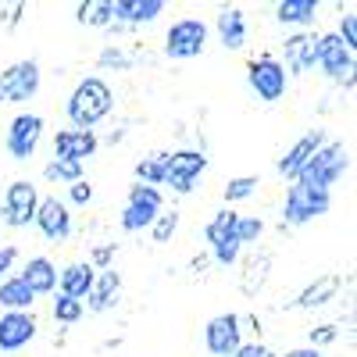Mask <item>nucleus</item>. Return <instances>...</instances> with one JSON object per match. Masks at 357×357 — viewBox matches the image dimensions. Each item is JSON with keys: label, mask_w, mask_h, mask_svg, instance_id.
<instances>
[{"label": "nucleus", "mask_w": 357, "mask_h": 357, "mask_svg": "<svg viewBox=\"0 0 357 357\" xmlns=\"http://www.w3.org/2000/svg\"><path fill=\"white\" fill-rule=\"evenodd\" d=\"M114 107V89L100 79V75H86L75 82V89L68 93V104H65V114L72 129H82V132H93L104 118L111 114Z\"/></svg>", "instance_id": "obj_1"}, {"label": "nucleus", "mask_w": 357, "mask_h": 357, "mask_svg": "<svg viewBox=\"0 0 357 357\" xmlns=\"http://www.w3.org/2000/svg\"><path fill=\"white\" fill-rule=\"evenodd\" d=\"M333 207V193L329 190H318V186H307V183H289L286 190V204H282V222L286 225H307L321 215H329Z\"/></svg>", "instance_id": "obj_2"}, {"label": "nucleus", "mask_w": 357, "mask_h": 357, "mask_svg": "<svg viewBox=\"0 0 357 357\" xmlns=\"http://www.w3.org/2000/svg\"><path fill=\"white\" fill-rule=\"evenodd\" d=\"M350 172V151L343 143H336V139H329L321 146V151L307 161V168L301 172V183H307V186H318V190H329L333 193V186L340 183V178Z\"/></svg>", "instance_id": "obj_3"}, {"label": "nucleus", "mask_w": 357, "mask_h": 357, "mask_svg": "<svg viewBox=\"0 0 357 357\" xmlns=\"http://www.w3.org/2000/svg\"><path fill=\"white\" fill-rule=\"evenodd\" d=\"M40 82H43V72H40V61L36 57H22V61L8 65L0 72V100L4 104H25L40 93Z\"/></svg>", "instance_id": "obj_4"}, {"label": "nucleus", "mask_w": 357, "mask_h": 357, "mask_svg": "<svg viewBox=\"0 0 357 357\" xmlns=\"http://www.w3.org/2000/svg\"><path fill=\"white\" fill-rule=\"evenodd\" d=\"M247 86L257 93V100H264V104H279V100L286 97L289 75H286V68H282L279 57L261 54V57H254V61L247 65Z\"/></svg>", "instance_id": "obj_5"}, {"label": "nucleus", "mask_w": 357, "mask_h": 357, "mask_svg": "<svg viewBox=\"0 0 357 357\" xmlns=\"http://www.w3.org/2000/svg\"><path fill=\"white\" fill-rule=\"evenodd\" d=\"M314 65L329 75L333 82L354 86L357 57H354V50L343 47V40H340L336 33H321V36H318V43H314Z\"/></svg>", "instance_id": "obj_6"}, {"label": "nucleus", "mask_w": 357, "mask_h": 357, "mask_svg": "<svg viewBox=\"0 0 357 357\" xmlns=\"http://www.w3.org/2000/svg\"><path fill=\"white\" fill-rule=\"evenodd\" d=\"M36 207H40V190L29 178H15L4 190V197H0V222L8 229H25V225H33Z\"/></svg>", "instance_id": "obj_7"}, {"label": "nucleus", "mask_w": 357, "mask_h": 357, "mask_svg": "<svg viewBox=\"0 0 357 357\" xmlns=\"http://www.w3.org/2000/svg\"><path fill=\"white\" fill-rule=\"evenodd\" d=\"M165 211V197L161 190L154 186H129V200L122 207V218H118V225H122L126 232H139V229H151L154 218Z\"/></svg>", "instance_id": "obj_8"}, {"label": "nucleus", "mask_w": 357, "mask_h": 357, "mask_svg": "<svg viewBox=\"0 0 357 357\" xmlns=\"http://www.w3.org/2000/svg\"><path fill=\"white\" fill-rule=\"evenodd\" d=\"M207 47V25L200 18H178L165 33V54L172 61H193Z\"/></svg>", "instance_id": "obj_9"}, {"label": "nucleus", "mask_w": 357, "mask_h": 357, "mask_svg": "<svg viewBox=\"0 0 357 357\" xmlns=\"http://www.w3.org/2000/svg\"><path fill=\"white\" fill-rule=\"evenodd\" d=\"M43 129H47L43 114H33V111L15 114V118H11V126H8V132H4L8 154H11L15 161H29V158L36 154L40 139H43Z\"/></svg>", "instance_id": "obj_10"}, {"label": "nucleus", "mask_w": 357, "mask_h": 357, "mask_svg": "<svg viewBox=\"0 0 357 357\" xmlns=\"http://www.w3.org/2000/svg\"><path fill=\"white\" fill-rule=\"evenodd\" d=\"M161 165H165L161 186H172L175 193H190L193 183L207 168V154L204 151H172V154H161Z\"/></svg>", "instance_id": "obj_11"}, {"label": "nucleus", "mask_w": 357, "mask_h": 357, "mask_svg": "<svg viewBox=\"0 0 357 357\" xmlns=\"http://www.w3.org/2000/svg\"><path fill=\"white\" fill-rule=\"evenodd\" d=\"M204 347H207L211 357H232L243 347V318L232 314V311L215 314L204 325Z\"/></svg>", "instance_id": "obj_12"}, {"label": "nucleus", "mask_w": 357, "mask_h": 357, "mask_svg": "<svg viewBox=\"0 0 357 357\" xmlns=\"http://www.w3.org/2000/svg\"><path fill=\"white\" fill-rule=\"evenodd\" d=\"M329 143V136H325V129H311V132H304L301 139H296L289 151L279 158V165H275V172L286 178V183H296L301 178V172L307 168V161L321 151V146Z\"/></svg>", "instance_id": "obj_13"}, {"label": "nucleus", "mask_w": 357, "mask_h": 357, "mask_svg": "<svg viewBox=\"0 0 357 357\" xmlns=\"http://www.w3.org/2000/svg\"><path fill=\"white\" fill-rule=\"evenodd\" d=\"M33 225L47 236L50 243L68 240V236H72V211H68V204L57 200V197H40V207H36Z\"/></svg>", "instance_id": "obj_14"}, {"label": "nucleus", "mask_w": 357, "mask_h": 357, "mask_svg": "<svg viewBox=\"0 0 357 357\" xmlns=\"http://www.w3.org/2000/svg\"><path fill=\"white\" fill-rule=\"evenodd\" d=\"M36 318L33 311H0V354L22 350L36 340Z\"/></svg>", "instance_id": "obj_15"}, {"label": "nucleus", "mask_w": 357, "mask_h": 357, "mask_svg": "<svg viewBox=\"0 0 357 357\" xmlns=\"http://www.w3.org/2000/svg\"><path fill=\"white\" fill-rule=\"evenodd\" d=\"M343 289V275L340 272H325L318 279H311L301 293L293 296V307L296 311H314V307H325L329 301H336V293Z\"/></svg>", "instance_id": "obj_16"}, {"label": "nucleus", "mask_w": 357, "mask_h": 357, "mask_svg": "<svg viewBox=\"0 0 357 357\" xmlns=\"http://www.w3.org/2000/svg\"><path fill=\"white\" fill-rule=\"evenodd\" d=\"M314 43H318V33H293L286 36L282 43V68L286 75H307L314 68Z\"/></svg>", "instance_id": "obj_17"}, {"label": "nucleus", "mask_w": 357, "mask_h": 357, "mask_svg": "<svg viewBox=\"0 0 357 357\" xmlns=\"http://www.w3.org/2000/svg\"><path fill=\"white\" fill-rule=\"evenodd\" d=\"M97 132H82V129H61L54 136V158H65V161H86V158H93L97 154Z\"/></svg>", "instance_id": "obj_18"}, {"label": "nucleus", "mask_w": 357, "mask_h": 357, "mask_svg": "<svg viewBox=\"0 0 357 357\" xmlns=\"http://www.w3.org/2000/svg\"><path fill=\"white\" fill-rule=\"evenodd\" d=\"M18 279L29 286L33 296H50V293H57V264L50 257H29Z\"/></svg>", "instance_id": "obj_19"}, {"label": "nucleus", "mask_w": 357, "mask_h": 357, "mask_svg": "<svg viewBox=\"0 0 357 357\" xmlns=\"http://www.w3.org/2000/svg\"><path fill=\"white\" fill-rule=\"evenodd\" d=\"M118 293H122V275H118L114 268H104V272H97L93 289H89V296L82 301V307H89L93 314H104L118 304Z\"/></svg>", "instance_id": "obj_20"}, {"label": "nucleus", "mask_w": 357, "mask_h": 357, "mask_svg": "<svg viewBox=\"0 0 357 357\" xmlns=\"http://www.w3.org/2000/svg\"><path fill=\"white\" fill-rule=\"evenodd\" d=\"M93 279H97V272L86 261H72L57 272V293L72 296V301H86L89 289H93Z\"/></svg>", "instance_id": "obj_21"}, {"label": "nucleus", "mask_w": 357, "mask_h": 357, "mask_svg": "<svg viewBox=\"0 0 357 357\" xmlns=\"http://www.w3.org/2000/svg\"><path fill=\"white\" fill-rule=\"evenodd\" d=\"M114 25H143L165 15V0H111Z\"/></svg>", "instance_id": "obj_22"}, {"label": "nucleus", "mask_w": 357, "mask_h": 357, "mask_svg": "<svg viewBox=\"0 0 357 357\" xmlns=\"http://www.w3.org/2000/svg\"><path fill=\"white\" fill-rule=\"evenodd\" d=\"M215 29H218V40H222L225 50H243V47H247V15H243L240 8H229V4H225V8L218 11Z\"/></svg>", "instance_id": "obj_23"}, {"label": "nucleus", "mask_w": 357, "mask_h": 357, "mask_svg": "<svg viewBox=\"0 0 357 357\" xmlns=\"http://www.w3.org/2000/svg\"><path fill=\"white\" fill-rule=\"evenodd\" d=\"M268 272H272V250H257V254L247 257V264H243V282H240V289H243L247 296H257V293L264 289V282H268Z\"/></svg>", "instance_id": "obj_24"}, {"label": "nucleus", "mask_w": 357, "mask_h": 357, "mask_svg": "<svg viewBox=\"0 0 357 357\" xmlns=\"http://www.w3.org/2000/svg\"><path fill=\"white\" fill-rule=\"evenodd\" d=\"M275 18L282 25H296L304 29L318 18V0H279L275 4Z\"/></svg>", "instance_id": "obj_25"}, {"label": "nucleus", "mask_w": 357, "mask_h": 357, "mask_svg": "<svg viewBox=\"0 0 357 357\" xmlns=\"http://www.w3.org/2000/svg\"><path fill=\"white\" fill-rule=\"evenodd\" d=\"M36 296L29 293V286L18 275H8L0 282V311H33Z\"/></svg>", "instance_id": "obj_26"}, {"label": "nucleus", "mask_w": 357, "mask_h": 357, "mask_svg": "<svg viewBox=\"0 0 357 357\" xmlns=\"http://www.w3.org/2000/svg\"><path fill=\"white\" fill-rule=\"evenodd\" d=\"M75 22L79 25H93V29H111L114 15H111V0H82L75 8Z\"/></svg>", "instance_id": "obj_27"}, {"label": "nucleus", "mask_w": 357, "mask_h": 357, "mask_svg": "<svg viewBox=\"0 0 357 357\" xmlns=\"http://www.w3.org/2000/svg\"><path fill=\"white\" fill-rule=\"evenodd\" d=\"M236 215L232 207H225V211H218L211 222L204 225V240L211 243V247H218V243H225V240H236Z\"/></svg>", "instance_id": "obj_28"}, {"label": "nucleus", "mask_w": 357, "mask_h": 357, "mask_svg": "<svg viewBox=\"0 0 357 357\" xmlns=\"http://www.w3.org/2000/svg\"><path fill=\"white\" fill-rule=\"evenodd\" d=\"M43 178L47 183H79L82 178V165L79 161H65V158H54V161H47L43 165Z\"/></svg>", "instance_id": "obj_29"}, {"label": "nucleus", "mask_w": 357, "mask_h": 357, "mask_svg": "<svg viewBox=\"0 0 357 357\" xmlns=\"http://www.w3.org/2000/svg\"><path fill=\"white\" fill-rule=\"evenodd\" d=\"M257 186H261L257 175H236V178H229V183H225V204H240V200L254 197Z\"/></svg>", "instance_id": "obj_30"}, {"label": "nucleus", "mask_w": 357, "mask_h": 357, "mask_svg": "<svg viewBox=\"0 0 357 357\" xmlns=\"http://www.w3.org/2000/svg\"><path fill=\"white\" fill-rule=\"evenodd\" d=\"M136 178H139V186H154V190H158V186L165 183V165H161V154L136 161Z\"/></svg>", "instance_id": "obj_31"}, {"label": "nucleus", "mask_w": 357, "mask_h": 357, "mask_svg": "<svg viewBox=\"0 0 357 357\" xmlns=\"http://www.w3.org/2000/svg\"><path fill=\"white\" fill-rule=\"evenodd\" d=\"M82 314H86L82 301H72V296H61V293L54 296V321L57 325H75Z\"/></svg>", "instance_id": "obj_32"}, {"label": "nucleus", "mask_w": 357, "mask_h": 357, "mask_svg": "<svg viewBox=\"0 0 357 357\" xmlns=\"http://www.w3.org/2000/svg\"><path fill=\"white\" fill-rule=\"evenodd\" d=\"M261 232H264V222L257 215H240V218H236V243H240V247L257 243Z\"/></svg>", "instance_id": "obj_33"}, {"label": "nucleus", "mask_w": 357, "mask_h": 357, "mask_svg": "<svg viewBox=\"0 0 357 357\" xmlns=\"http://www.w3.org/2000/svg\"><path fill=\"white\" fill-rule=\"evenodd\" d=\"M175 229H178V211H161V215L154 218V225H151L154 243H168L172 236H175Z\"/></svg>", "instance_id": "obj_34"}, {"label": "nucleus", "mask_w": 357, "mask_h": 357, "mask_svg": "<svg viewBox=\"0 0 357 357\" xmlns=\"http://www.w3.org/2000/svg\"><path fill=\"white\" fill-rule=\"evenodd\" d=\"M336 340H340V329H336V325H329V321H325V325H314V329L307 333V347H311V350L333 347Z\"/></svg>", "instance_id": "obj_35"}, {"label": "nucleus", "mask_w": 357, "mask_h": 357, "mask_svg": "<svg viewBox=\"0 0 357 357\" xmlns=\"http://www.w3.org/2000/svg\"><path fill=\"white\" fill-rule=\"evenodd\" d=\"M97 65H100V68H118V72H126V68H129V57H126V50L118 47V43H107V47L100 50V57H97Z\"/></svg>", "instance_id": "obj_36"}, {"label": "nucleus", "mask_w": 357, "mask_h": 357, "mask_svg": "<svg viewBox=\"0 0 357 357\" xmlns=\"http://www.w3.org/2000/svg\"><path fill=\"white\" fill-rule=\"evenodd\" d=\"M336 36L343 40L347 50H357V15H354V11L340 15V33H336Z\"/></svg>", "instance_id": "obj_37"}, {"label": "nucleus", "mask_w": 357, "mask_h": 357, "mask_svg": "<svg viewBox=\"0 0 357 357\" xmlns=\"http://www.w3.org/2000/svg\"><path fill=\"white\" fill-rule=\"evenodd\" d=\"M114 243H100V247H93V254H89V268H93V272H104V268H111V261H114Z\"/></svg>", "instance_id": "obj_38"}, {"label": "nucleus", "mask_w": 357, "mask_h": 357, "mask_svg": "<svg viewBox=\"0 0 357 357\" xmlns=\"http://www.w3.org/2000/svg\"><path fill=\"white\" fill-rule=\"evenodd\" d=\"M240 243H236V240H225V243H218V247H211V254H215V261L222 264V268H229V264H236V261H240Z\"/></svg>", "instance_id": "obj_39"}, {"label": "nucleus", "mask_w": 357, "mask_h": 357, "mask_svg": "<svg viewBox=\"0 0 357 357\" xmlns=\"http://www.w3.org/2000/svg\"><path fill=\"white\" fill-rule=\"evenodd\" d=\"M68 200H72V204H79V207H86L89 200H93V186H89L86 178H79V183H72V186H68Z\"/></svg>", "instance_id": "obj_40"}, {"label": "nucleus", "mask_w": 357, "mask_h": 357, "mask_svg": "<svg viewBox=\"0 0 357 357\" xmlns=\"http://www.w3.org/2000/svg\"><path fill=\"white\" fill-rule=\"evenodd\" d=\"M15 261H18V247H0V282L8 279V272L15 268Z\"/></svg>", "instance_id": "obj_41"}, {"label": "nucleus", "mask_w": 357, "mask_h": 357, "mask_svg": "<svg viewBox=\"0 0 357 357\" xmlns=\"http://www.w3.org/2000/svg\"><path fill=\"white\" fill-rule=\"evenodd\" d=\"M232 357H275V354H272V350H268L264 343H257V340H254V343H243V347H240V350H236Z\"/></svg>", "instance_id": "obj_42"}, {"label": "nucleus", "mask_w": 357, "mask_h": 357, "mask_svg": "<svg viewBox=\"0 0 357 357\" xmlns=\"http://www.w3.org/2000/svg\"><path fill=\"white\" fill-rule=\"evenodd\" d=\"M275 357H321V350H311V347H296V350H286V354H275Z\"/></svg>", "instance_id": "obj_43"}]
</instances>
